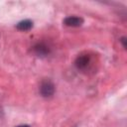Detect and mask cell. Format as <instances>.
Returning a JSON list of instances; mask_svg holds the SVG:
<instances>
[{
    "label": "cell",
    "instance_id": "7a4b0ae2",
    "mask_svg": "<svg viewBox=\"0 0 127 127\" xmlns=\"http://www.w3.org/2000/svg\"><path fill=\"white\" fill-rule=\"evenodd\" d=\"M39 91L43 97L49 98L54 95V93L56 91V86L51 79H44V80H42V82L40 84Z\"/></svg>",
    "mask_w": 127,
    "mask_h": 127
},
{
    "label": "cell",
    "instance_id": "ba28073f",
    "mask_svg": "<svg viewBox=\"0 0 127 127\" xmlns=\"http://www.w3.org/2000/svg\"><path fill=\"white\" fill-rule=\"evenodd\" d=\"M15 127H31V126L28 125V124H23V125H18V126H15Z\"/></svg>",
    "mask_w": 127,
    "mask_h": 127
},
{
    "label": "cell",
    "instance_id": "5b68a950",
    "mask_svg": "<svg viewBox=\"0 0 127 127\" xmlns=\"http://www.w3.org/2000/svg\"><path fill=\"white\" fill-rule=\"evenodd\" d=\"M16 28L20 31H29L33 28V22L31 20H23V21H20L17 25H16Z\"/></svg>",
    "mask_w": 127,
    "mask_h": 127
},
{
    "label": "cell",
    "instance_id": "277c9868",
    "mask_svg": "<svg viewBox=\"0 0 127 127\" xmlns=\"http://www.w3.org/2000/svg\"><path fill=\"white\" fill-rule=\"evenodd\" d=\"M84 20L78 16H68L64 19V24L67 27H80Z\"/></svg>",
    "mask_w": 127,
    "mask_h": 127
},
{
    "label": "cell",
    "instance_id": "52a82bcc",
    "mask_svg": "<svg viewBox=\"0 0 127 127\" xmlns=\"http://www.w3.org/2000/svg\"><path fill=\"white\" fill-rule=\"evenodd\" d=\"M3 115H4V112H3V109H2L1 106H0V119H2Z\"/></svg>",
    "mask_w": 127,
    "mask_h": 127
},
{
    "label": "cell",
    "instance_id": "3957f363",
    "mask_svg": "<svg viewBox=\"0 0 127 127\" xmlns=\"http://www.w3.org/2000/svg\"><path fill=\"white\" fill-rule=\"evenodd\" d=\"M32 51L37 57H41V58L47 57L51 54V48L44 42H39L35 44L32 48Z\"/></svg>",
    "mask_w": 127,
    "mask_h": 127
},
{
    "label": "cell",
    "instance_id": "6da1fadb",
    "mask_svg": "<svg viewBox=\"0 0 127 127\" xmlns=\"http://www.w3.org/2000/svg\"><path fill=\"white\" fill-rule=\"evenodd\" d=\"M95 57L89 52L81 53L78 55L74 61V65L77 70L87 73L89 71H92L95 68Z\"/></svg>",
    "mask_w": 127,
    "mask_h": 127
},
{
    "label": "cell",
    "instance_id": "8992f818",
    "mask_svg": "<svg viewBox=\"0 0 127 127\" xmlns=\"http://www.w3.org/2000/svg\"><path fill=\"white\" fill-rule=\"evenodd\" d=\"M120 41L122 42V44H123V47H124V48H126V45H125V37L121 38V40H120Z\"/></svg>",
    "mask_w": 127,
    "mask_h": 127
}]
</instances>
